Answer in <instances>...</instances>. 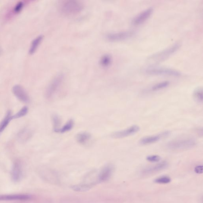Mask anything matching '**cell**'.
Instances as JSON below:
<instances>
[{"mask_svg": "<svg viewBox=\"0 0 203 203\" xmlns=\"http://www.w3.org/2000/svg\"><path fill=\"white\" fill-rule=\"evenodd\" d=\"M93 185L90 184H80V185H74L72 186L73 189L77 191H85L89 190L90 189Z\"/></svg>", "mask_w": 203, "mask_h": 203, "instance_id": "cell-21", "label": "cell"}, {"mask_svg": "<svg viewBox=\"0 0 203 203\" xmlns=\"http://www.w3.org/2000/svg\"><path fill=\"white\" fill-rule=\"evenodd\" d=\"M43 39V36L42 35H39L33 39V40L32 41L30 49H29V54L32 55L35 53Z\"/></svg>", "mask_w": 203, "mask_h": 203, "instance_id": "cell-16", "label": "cell"}, {"mask_svg": "<svg viewBox=\"0 0 203 203\" xmlns=\"http://www.w3.org/2000/svg\"><path fill=\"white\" fill-rule=\"evenodd\" d=\"M23 6H24V3L22 1L18 2L17 4L14 7V11L15 12H18L21 11L22 8Z\"/></svg>", "mask_w": 203, "mask_h": 203, "instance_id": "cell-27", "label": "cell"}, {"mask_svg": "<svg viewBox=\"0 0 203 203\" xmlns=\"http://www.w3.org/2000/svg\"><path fill=\"white\" fill-rule=\"evenodd\" d=\"M181 44L179 43H175L172 46L163 50L161 51L154 54L148 58V60L153 63H157L162 62L167 59L169 56L174 53L180 47Z\"/></svg>", "mask_w": 203, "mask_h": 203, "instance_id": "cell-3", "label": "cell"}, {"mask_svg": "<svg viewBox=\"0 0 203 203\" xmlns=\"http://www.w3.org/2000/svg\"><path fill=\"white\" fill-rule=\"evenodd\" d=\"M31 198L29 195H0V201H27Z\"/></svg>", "mask_w": 203, "mask_h": 203, "instance_id": "cell-14", "label": "cell"}, {"mask_svg": "<svg viewBox=\"0 0 203 203\" xmlns=\"http://www.w3.org/2000/svg\"><path fill=\"white\" fill-rule=\"evenodd\" d=\"M171 181L170 178L167 176H163L157 178L154 182L156 183L159 184H167L169 183Z\"/></svg>", "mask_w": 203, "mask_h": 203, "instance_id": "cell-25", "label": "cell"}, {"mask_svg": "<svg viewBox=\"0 0 203 203\" xmlns=\"http://www.w3.org/2000/svg\"><path fill=\"white\" fill-rule=\"evenodd\" d=\"M114 171L112 165H107L103 168L98 176V181L103 182L108 180L111 176Z\"/></svg>", "mask_w": 203, "mask_h": 203, "instance_id": "cell-12", "label": "cell"}, {"mask_svg": "<svg viewBox=\"0 0 203 203\" xmlns=\"http://www.w3.org/2000/svg\"><path fill=\"white\" fill-rule=\"evenodd\" d=\"M195 171L197 174H201L203 172V167L202 166H198L195 167Z\"/></svg>", "mask_w": 203, "mask_h": 203, "instance_id": "cell-28", "label": "cell"}, {"mask_svg": "<svg viewBox=\"0 0 203 203\" xmlns=\"http://www.w3.org/2000/svg\"><path fill=\"white\" fill-rule=\"evenodd\" d=\"M170 131H166L161 133L158 135L150 136L143 137L139 141V144L141 145H147L154 144L160 141L162 138H166L170 135Z\"/></svg>", "mask_w": 203, "mask_h": 203, "instance_id": "cell-7", "label": "cell"}, {"mask_svg": "<svg viewBox=\"0 0 203 203\" xmlns=\"http://www.w3.org/2000/svg\"><path fill=\"white\" fill-rule=\"evenodd\" d=\"M112 58L110 55L106 54L103 55L101 57L100 60V64L101 66L104 68L109 67L111 64Z\"/></svg>", "mask_w": 203, "mask_h": 203, "instance_id": "cell-19", "label": "cell"}, {"mask_svg": "<svg viewBox=\"0 0 203 203\" xmlns=\"http://www.w3.org/2000/svg\"><path fill=\"white\" fill-rule=\"evenodd\" d=\"M160 156L158 155H151L147 156V160L151 162H157L161 160Z\"/></svg>", "mask_w": 203, "mask_h": 203, "instance_id": "cell-26", "label": "cell"}, {"mask_svg": "<svg viewBox=\"0 0 203 203\" xmlns=\"http://www.w3.org/2000/svg\"><path fill=\"white\" fill-rule=\"evenodd\" d=\"M13 94L19 100L25 103L30 101L29 96L25 89L22 86L16 85L12 88Z\"/></svg>", "mask_w": 203, "mask_h": 203, "instance_id": "cell-9", "label": "cell"}, {"mask_svg": "<svg viewBox=\"0 0 203 203\" xmlns=\"http://www.w3.org/2000/svg\"><path fill=\"white\" fill-rule=\"evenodd\" d=\"M64 79V75L60 73L54 77L48 85L45 92V96L47 99L51 98L62 85Z\"/></svg>", "mask_w": 203, "mask_h": 203, "instance_id": "cell-4", "label": "cell"}, {"mask_svg": "<svg viewBox=\"0 0 203 203\" xmlns=\"http://www.w3.org/2000/svg\"><path fill=\"white\" fill-rule=\"evenodd\" d=\"M196 144V141L193 138L186 137L169 142L167 144V147L169 149L174 151H181L192 148Z\"/></svg>", "mask_w": 203, "mask_h": 203, "instance_id": "cell-2", "label": "cell"}, {"mask_svg": "<svg viewBox=\"0 0 203 203\" xmlns=\"http://www.w3.org/2000/svg\"><path fill=\"white\" fill-rule=\"evenodd\" d=\"M146 74L151 75H166L177 77L181 75V73L172 69L160 67H150L145 70Z\"/></svg>", "mask_w": 203, "mask_h": 203, "instance_id": "cell-5", "label": "cell"}, {"mask_svg": "<svg viewBox=\"0 0 203 203\" xmlns=\"http://www.w3.org/2000/svg\"><path fill=\"white\" fill-rule=\"evenodd\" d=\"M11 174L13 181L17 182L21 180L23 175L22 169L21 165L19 162H16L13 164Z\"/></svg>", "mask_w": 203, "mask_h": 203, "instance_id": "cell-11", "label": "cell"}, {"mask_svg": "<svg viewBox=\"0 0 203 203\" xmlns=\"http://www.w3.org/2000/svg\"><path fill=\"white\" fill-rule=\"evenodd\" d=\"M84 8V3L77 0H64L59 4L60 12L66 16L77 15L82 11Z\"/></svg>", "mask_w": 203, "mask_h": 203, "instance_id": "cell-1", "label": "cell"}, {"mask_svg": "<svg viewBox=\"0 0 203 203\" xmlns=\"http://www.w3.org/2000/svg\"><path fill=\"white\" fill-rule=\"evenodd\" d=\"M153 11V8L152 7L144 10L133 19L132 24L136 26L142 24L150 17Z\"/></svg>", "mask_w": 203, "mask_h": 203, "instance_id": "cell-10", "label": "cell"}, {"mask_svg": "<svg viewBox=\"0 0 203 203\" xmlns=\"http://www.w3.org/2000/svg\"><path fill=\"white\" fill-rule=\"evenodd\" d=\"M170 82L168 81H164L159 83L158 84L155 85L152 87L151 90L152 91H156L157 90L162 89L166 88L169 85Z\"/></svg>", "mask_w": 203, "mask_h": 203, "instance_id": "cell-22", "label": "cell"}, {"mask_svg": "<svg viewBox=\"0 0 203 203\" xmlns=\"http://www.w3.org/2000/svg\"><path fill=\"white\" fill-rule=\"evenodd\" d=\"M193 97L195 100L199 103H202L203 101V91L202 88L198 87L193 93Z\"/></svg>", "mask_w": 203, "mask_h": 203, "instance_id": "cell-20", "label": "cell"}, {"mask_svg": "<svg viewBox=\"0 0 203 203\" xmlns=\"http://www.w3.org/2000/svg\"><path fill=\"white\" fill-rule=\"evenodd\" d=\"M12 116L11 111L9 110L7 112L5 117L0 123V134L4 130V129L8 126L9 123L12 119Z\"/></svg>", "mask_w": 203, "mask_h": 203, "instance_id": "cell-17", "label": "cell"}, {"mask_svg": "<svg viewBox=\"0 0 203 203\" xmlns=\"http://www.w3.org/2000/svg\"><path fill=\"white\" fill-rule=\"evenodd\" d=\"M140 127L137 125H132L129 128L113 133L111 135L114 138H122L132 135L139 131Z\"/></svg>", "mask_w": 203, "mask_h": 203, "instance_id": "cell-8", "label": "cell"}, {"mask_svg": "<svg viewBox=\"0 0 203 203\" xmlns=\"http://www.w3.org/2000/svg\"><path fill=\"white\" fill-rule=\"evenodd\" d=\"M168 163L167 162L163 161L161 162L154 166H150L144 169L143 172V174L144 175H149L156 173L163 170L167 168Z\"/></svg>", "mask_w": 203, "mask_h": 203, "instance_id": "cell-13", "label": "cell"}, {"mask_svg": "<svg viewBox=\"0 0 203 203\" xmlns=\"http://www.w3.org/2000/svg\"><path fill=\"white\" fill-rule=\"evenodd\" d=\"M135 32L131 31H126L109 33L106 35V38L110 41H119L132 37Z\"/></svg>", "mask_w": 203, "mask_h": 203, "instance_id": "cell-6", "label": "cell"}, {"mask_svg": "<svg viewBox=\"0 0 203 203\" xmlns=\"http://www.w3.org/2000/svg\"><path fill=\"white\" fill-rule=\"evenodd\" d=\"M75 138L79 144L84 145L91 139V135L88 132H82L77 134Z\"/></svg>", "mask_w": 203, "mask_h": 203, "instance_id": "cell-15", "label": "cell"}, {"mask_svg": "<svg viewBox=\"0 0 203 203\" xmlns=\"http://www.w3.org/2000/svg\"><path fill=\"white\" fill-rule=\"evenodd\" d=\"M28 109L27 106H24L15 115L12 116L13 119H17L26 116L28 113Z\"/></svg>", "mask_w": 203, "mask_h": 203, "instance_id": "cell-23", "label": "cell"}, {"mask_svg": "<svg viewBox=\"0 0 203 203\" xmlns=\"http://www.w3.org/2000/svg\"><path fill=\"white\" fill-rule=\"evenodd\" d=\"M74 121L73 119H70L64 125L62 128L55 131V132L64 133L70 131L74 126Z\"/></svg>", "mask_w": 203, "mask_h": 203, "instance_id": "cell-18", "label": "cell"}, {"mask_svg": "<svg viewBox=\"0 0 203 203\" xmlns=\"http://www.w3.org/2000/svg\"><path fill=\"white\" fill-rule=\"evenodd\" d=\"M52 122H53L54 131L58 129L61 123V119L59 117L56 115H54L52 116Z\"/></svg>", "mask_w": 203, "mask_h": 203, "instance_id": "cell-24", "label": "cell"}]
</instances>
